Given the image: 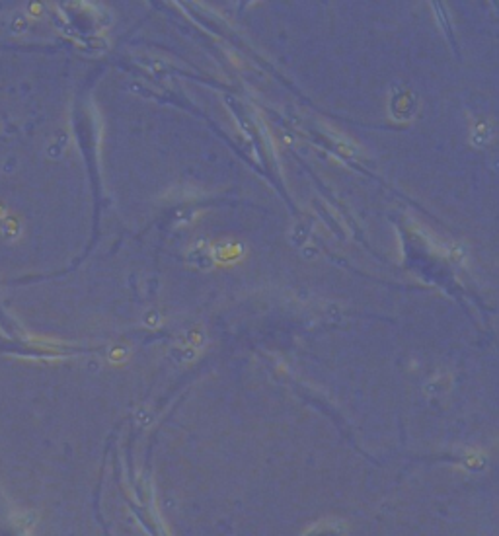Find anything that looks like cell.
Returning <instances> with one entry per match:
<instances>
[{
    "instance_id": "6da1fadb",
    "label": "cell",
    "mask_w": 499,
    "mask_h": 536,
    "mask_svg": "<svg viewBox=\"0 0 499 536\" xmlns=\"http://www.w3.org/2000/svg\"><path fill=\"white\" fill-rule=\"evenodd\" d=\"M190 262L197 263L199 267H205V269L211 265V254L207 250L205 242H197V246L190 251Z\"/></svg>"
},
{
    "instance_id": "7a4b0ae2",
    "label": "cell",
    "mask_w": 499,
    "mask_h": 536,
    "mask_svg": "<svg viewBox=\"0 0 499 536\" xmlns=\"http://www.w3.org/2000/svg\"><path fill=\"white\" fill-rule=\"evenodd\" d=\"M478 137H482V141H480V146H482V144H486L487 141H489V137H491V131L487 129V123H486V121H480V123L476 125L474 135H472V143H474Z\"/></svg>"
},
{
    "instance_id": "3957f363",
    "label": "cell",
    "mask_w": 499,
    "mask_h": 536,
    "mask_svg": "<svg viewBox=\"0 0 499 536\" xmlns=\"http://www.w3.org/2000/svg\"><path fill=\"white\" fill-rule=\"evenodd\" d=\"M14 29H16V31L25 29V22L22 20V18H16V20H14Z\"/></svg>"
}]
</instances>
